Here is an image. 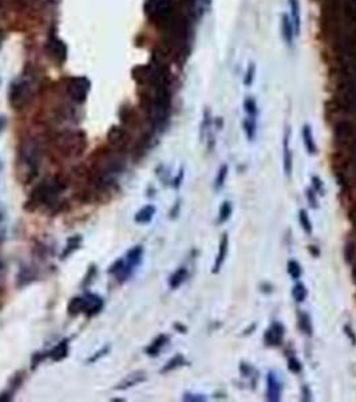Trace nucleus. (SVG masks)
Masks as SVG:
<instances>
[{
    "label": "nucleus",
    "instance_id": "nucleus-15",
    "mask_svg": "<svg viewBox=\"0 0 356 402\" xmlns=\"http://www.w3.org/2000/svg\"><path fill=\"white\" fill-rule=\"evenodd\" d=\"M87 308V299L86 295L83 296H75L70 300L67 304V314L71 318H75L81 314H86Z\"/></svg>",
    "mask_w": 356,
    "mask_h": 402
},
{
    "label": "nucleus",
    "instance_id": "nucleus-28",
    "mask_svg": "<svg viewBox=\"0 0 356 402\" xmlns=\"http://www.w3.org/2000/svg\"><path fill=\"white\" fill-rule=\"evenodd\" d=\"M244 110L246 113V117H252V118H257L258 107L256 99L252 97H246L244 99Z\"/></svg>",
    "mask_w": 356,
    "mask_h": 402
},
{
    "label": "nucleus",
    "instance_id": "nucleus-43",
    "mask_svg": "<svg viewBox=\"0 0 356 402\" xmlns=\"http://www.w3.org/2000/svg\"><path fill=\"white\" fill-rule=\"evenodd\" d=\"M13 396H15V392L11 390L8 388L7 390H4L3 393H0V402H9L12 401Z\"/></svg>",
    "mask_w": 356,
    "mask_h": 402
},
{
    "label": "nucleus",
    "instance_id": "nucleus-53",
    "mask_svg": "<svg viewBox=\"0 0 356 402\" xmlns=\"http://www.w3.org/2000/svg\"><path fill=\"white\" fill-rule=\"evenodd\" d=\"M0 272H1V263H0Z\"/></svg>",
    "mask_w": 356,
    "mask_h": 402
},
{
    "label": "nucleus",
    "instance_id": "nucleus-30",
    "mask_svg": "<svg viewBox=\"0 0 356 402\" xmlns=\"http://www.w3.org/2000/svg\"><path fill=\"white\" fill-rule=\"evenodd\" d=\"M231 214H232V202L231 201H224L223 205L220 208L219 212V222L223 224V222H227L229 218H231Z\"/></svg>",
    "mask_w": 356,
    "mask_h": 402
},
{
    "label": "nucleus",
    "instance_id": "nucleus-41",
    "mask_svg": "<svg viewBox=\"0 0 356 402\" xmlns=\"http://www.w3.org/2000/svg\"><path fill=\"white\" fill-rule=\"evenodd\" d=\"M184 401L188 402H202L206 401L205 396H201V394H192V393H186L184 394Z\"/></svg>",
    "mask_w": 356,
    "mask_h": 402
},
{
    "label": "nucleus",
    "instance_id": "nucleus-39",
    "mask_svg": "<svg viewBox=\"0 0 356 402\" xmlns=\"http://www.w3.org/2000/svg\"><path fill=\"white\" fill-rule=\"evenodd\" d=\"M312 189L319 195H324V184L318 176H312Z\"/></svg>",
    "mask_w": 356,
    "mask_h": 402
},
{
    "label": "nucleus",
    "instance_id": "nucleus-10",
    "mask_svg": "<svg viewBox=\"0 0 356 402\" xmlns=\"http://www.w3.org/2000/svg\"><path fill=\"white\" fill-rule=\"evenodd\" d=\"M133 271L134 270L130 268L124 259H118V260H116L112 265H110V268H109L108 272L110 275H113L116 279H118L120 283H123L131 276Z\"/></svg>",
    "mask_w": 356,
    "mask_h": 402
},
{
    "label": "nucleus",
    "instance_id": "nucleus-50",
    "mask_svg": "<svg viewBox=\"0 0 356 402\" xmlns=\"http://www.w3.org/2000/svg\"><path fill=\"white\" fill-rule=\"evenodd\" d=\"M178 209H180V202H177L176 208H173V210L170 212V214H172V217H176L177 213H178Z\"/></svg>",
    "mask_w": 356,
    "mask_h": 402
},
{
    "label": "nucleus",
    "instance_id": "nucleus-5",
    "mask_svg": "<svg viewBox=\"0 0 356 402\" xmlns=\"http://www.w3.org/2000/svg\"><path fill=\"white\" fill-rule=\"evenodd\" d=\"M90 91V82L85 77L71 78L67 85V93L75 103H83Z\"/></svg>",
    "mask_w": 356,
    "mask_h": 402
},
{
    "label": "nucleus",
    "instance_id": "nucleus-37",
    "mask_svg": "<svg viewBox=\"0 0 356 402\" xmlns=\"http://www.w3.org/2000/svg\"><path fill=\"white\" fill-rule=\"evenodd\" d=\"M110 349H112V347H110V345H108V346H103L102 349H101V350H98L97 353H94V354L91 355L90 358L87 360V362H89V364H95V362H98V361L101 360V358H103V357H106V355H108L109 353H110Z\"/></svg>",
    "mask_w": 356,
    "mask_h": 402
},
{
    "label": "nucleus",
    "instance_id": "nucleus-46",
    "mask_svg": "<svg viewBox=\"0 0 356 402\" xmlns=\"http://www.w3.org/2000/svg\"><path fill=\"white\" fill-rule=\"evenodd\" d=\"M240 370L244 377H250V374H252V372H253L252 366H249V365H246V364H241Z\"/></svg>",
    "mask_w": 356,
    "mask_h": 402
},
{
    "label": "nucleus",
    "instance_id": "nucleus-29",
    "mask_svg": "<svg viewBox=\"0 0 356 402\" xmlns=\"http://www.w3.org/2000/svg\"><path fill=\"white\" fill-rule=\"evenodd\" d=\"M307 295H308V291H307V287L303 283H296L293 286V288H292V296H293V299L296 300L297 303L304 302Z\"/></svg>",
    "mask_w": 356,
    "mask_h": 402
},
{
    "label": "nucleus",
    "instance_id": "nucleus-35",
    "mask_svg": "<svg viewBox=\"0 0 356 402\" xmlns=\"http://www.w3.org/2000/svg\"><path fill=\"white\" fill-rule=\"evenodd\" d=\"M344 259L348 264H352L356 259V247L354 243H347L344 247Z\"/></svg>",
    "mask_w": 356,
    "mask_h": 402
},
{
    "label": "nucleus",
    "instance_id": "nucleus-13",
    "mask_svg": "<svg viewBox=\"0 0 356 402\" xmlns=\"http://www.w3.org/2000/svg\"><path fill=\"white\" fill-rule=\"evenodd\" d=\"M70 349V339L65 338L58 342L56 346H54L51 350H48V358L54 362H60L65 358H67Z\"/></svg>",
    "mask_w": 356,
    "mask_h": 402
},
{
    "label": "nucleus",
    "instance_id": "nucleus-49",
    "mask_svg": "<svg viewBox=\"0 0 356 402\" xmlns=\"http://www.w3.org/2000/svg\"><path fill=\"white\" fill-rule=\"evenodd\" d=\"M174 329L178 330V331H180V333H182V334L186 333V327H185V326H182V325H180V323H176V325H174Z\"/></svg>",
    "mask_w": 356,
    "mask_h": 402
},
{
    "label": "nucleus",
    "instance_id": "nucleus-12",
    "mask_svg": "<svg viewBox=\"0 0 356 402\" xmlns=\"http://www.w3.org/2000/svg\"><path fill=\"white\" fill-rule=\"evenodd\" d=\"M145 381H146L145 372H141V370H139V372L130 373L129 376L124 377L123 380H122L118 385L114 386V389L122 392V390H127L130 389V388L139 385V384H142V382Z\"/></svg>",
    "mask_w": 356,
    "mask_h": 402
},
{
    "label": "nucleus",
    "instance_id": "nucleus-1",
    "mask_svg": "<svg viewBox=\"0 0 356 402\" xmlns=\"http://www.w3.org/2000/svg\"><path fill=\"white\" fill-rule=\"evenodd\" d=\"M66 183L58 176L48 177L38 185H35L31 191L28 200L24 204L28 212H36V210L47 209L54 210L59 208L60 195L65 192Z\"/></svg>",
    "mask_w": 356,
    "mask_h": 402
},
{
    "label": "nucleus",
    "instance_id": "nucleus-25",
    "mask_svg": "<svg viewBox=\"0 0 356 402\" xmlns=\"http://www.w3.org/2000/svg\"><path fill=\"white\" fill-rule=\"evenodd\" d=\"M184 365H186V360L184 358V355L177 354L174 355L172 360L169 361L162 369H161V373H162V374H166V373L173 372V370H176V369L182 368Z\"/></svg>",
    "mask_w": 356,
    "mask_h": 402
},
{
    "label": "nucleus",
    "instance_id": "nucleus-52",
    "mask_svg": "<svg viewBox=\"0 0 356 402\" xmlns=\"http://www.w3.org/2000/svg\"><path fill=\"white\" fill-rule=\"evenodd\" d=\"M124 400H120V398H114V400H113V402H123Z\"/></svg>",
    "mask_w": 356,
    "mask_h": 402
},
{
    "label": "nucleus",
    "instance_id": "nucleus-34",
    "mask_svg": "<svg viewBox=\"0 0 356 402\" xmlns=\"http://www.w3.org/2000/svg\"><path fill=\"white\" fill-rule=\"evenodd\" d=\"M228 177V165H223L220 168L219 172H217V176H216L215 180V188L216 189H221L225 184V180Z\"/></svg>",
    "mask_w": 356,
    "mask_h": 402
},
{
    "label": "nucleus",
    "instance_id": "nucleus-38",
    "mask_svg": "<svg viewBox=\"0 0 356 402\" xmlns=\"http://www.w3.org/2000/svg\"><path fill=\"white\" fill-rule=\"evenodd\" d=\"M288 369H289V372L299 374L301 372V369H303V365H301V362L297 360L296 357H291L288 360Z\"/></svg>",
    "mask_w": 356,
    "mask_h": 402
},
{
    "label": "nucleus",
    "instance_id": "nucleus-3",
    "mask_svg": "<svg viewBox=\"0 0 356 402\" xmlns=\"http://www.w3.org/2000/svg\"><path fill=\"white\" fill-rule=\"evenodd\" d=\"M86 146V134L82 132H65L55 138V148L65 159L81 157Z\"/></svg>",
    "mask_w": 356,
    "mask_h": 402
},
{
    "label": "nucleus",
    "instance_id": "nucleus-42",
    "mask_svg": "<svg viewBox=\"0 0 356 402\" xmlns=\"http://www.w3.org/2000/svg\"><path fill=\"white\" fill-rule=\"evenodd\" d=\"M95 275H97V267H95V265H91L90 268H89V271H87L86 276L83 279V286L85 287L89 286V284L93 282V279L95 278Z\"/></svg>",
    "mask_w": 356,
    "mask_h": 402
},
{
    "label": "nucleus",
    "instance_id": "nucleus-7",
    "mask_svg": "<svg viewBox=\"0 0 356 402\" xmlns=\"http://www.w3.org/2000/svg\"><path fill=\"white\" fill-rule=\"evenodd\" d=\"M47 52L50 58L58 64L65 63L67 58V47L63 40H60L56 36H51L47 40Z\"/></svg>",
    "mask_w": 356,
    "mask_h": 402
},
{
    "label": "nucleus",
    "instance_id": "nucleus-32",
    "mask_svg": "<svg viewBox=\"0 0 356 402\" xmlns=\"http://www.w3.org/2000/svg\"><path fill=\"white\" fill-rule=\"evenodd\" d=\"M254 77H256V63L254 62H250L246 67V71H245L244 75V85L246 87L252 86L254 81Z\"/></svg>",
    "mask_w": 356,
    "mask_h": 402
},
{
    "label": "nucleus",
    "instance_id": "nucleus-26",
    "mask_svg": "<svg viewBox=\"0 0 356 402\" xmlns=\"http://www.w3.org/2000/svg\"><path fill=\"white\" fill-rule=\"evenodd\" d=\"M244 130L246 134V138L249 141H253L256 137V132H257V118H252V117H246L244 120Z\"/></svg>",
    "mask_w": 356,
    "mask_h": 402
},
{
    "label": "nucleus",
    "instance_id": "nucleus-18",
    "mask_svg": "<svg viewBox=\"0 0 356 402\" xmlns=\"http://www.w3.org/2000/svg\"><path fill=\"white\" fill-rule=\"evenodd\" d=\"M86 295V299H87V308H86V317L91 318V317H95L97 314H99V312L102 311L103 308V299L101 298L99 295H95V294H90V292H87V294H85Z\"/></svg>",
    "mask_w": 356,
    "mask_h": 402
},
{
    "label": "nucleus",
    "instance_id": "nucleus-31",
    "mask_svg": "<svg viewBox=\"0 0 356 402\" xmlns=\"http://www.w3.org/2000/svg\"><path fill=\"white\" fill-rule=\"evenodd\" d=\"M288 274L291 275L292 279L295 280H299L303 274V270H301V265L299 264V261L296 260H289L288 261Z\"/></svg>",
    "mask_w": 356,
    "mask_h": 402
},
{
    "label": "nucleus",
    "instance_id": "nucleus-21",
    "mask_svg": "<svg viewBox=\"0 0 356 402\" xmlns=\"http://www.w3.org/2000/svg\"><path fill=\"white\" fill-rule=\"evenodd\" d=\"M142 257H143V247L142 245H134L133 248H130L127 251L124 260H126V263L131 270H135L138 265L142 263Z\"/></svg>",
    "mask_w": 356,
    "mask_h": 402
},
{
    "label": "nucleus",
    "instance_id": "nucleus-8",
    "mask_svg": "<svg viewBox=\"0 0 356 402\" xmlns=\"http://www.w3.org/2000/svg\"><path fill=\"white\" fill-rule=\"evenodd\" d=\"M281 382L275 372H269L266 376V400L270 402L280 401L281 397Z\"/></svg>",
    "mask_w": 356,
    "mask_h": 402
},
{
    "label": "nucleus",
    "instance_id": "nucleus-16",
    "mask_svg": "<svg viewBox=\"0 0 356 402\" xmlns=\"http://www.w3.org/2000/svg\"><path fill=\"white\" fill-rule=\"evenodd\" d=\"M289 4V17H291L293 27H295V32L296 36H300L301 34V11H300V1L299 0H288Z\"/></svg>",
    "mask_w": 356,
    "mask_h": 402
},
{
    "label": "nucleus",
    "instance_id": "nucleus-27",
    "mask_svg": "<svg viewBox=\"0 0 356 402\" xmlns=\"http://www.w3.org/2000/svg\"><path fill=\"white\" fill-rule=\"evenodd\" d=\"M299 327L305 335H308V337L312 335V321L307 312H299Z\"/></svg>",
    "mask_w": 356,
    "mask_h": 402
},
{
    "label": "nucleus",
    "instance_id": "nucleus-51",
    "mask_svg": "<svg viewBox=\"0 0 356 402\" xmlns=\"http://www.w3.org/2000/svg\"><path fill=\"white\" fill-rule=\"evenodd\" d=\"M4 124H5L4 118H3V117H0V132H1L3 128H4Z\"/></svg>",
    "mask_w": 356,
    "mask_h": 402
},
{
    "label": "nucleus",
    "instance_id": "nucleus-14",
    "mask_svg": "<svg viewBox=\"0 0 356 402\" xmlns=\"http://www.w3.org/2000/svg\"><path fill=\"white\" fill-rule=\"evenodd\" d=\"M289 140H291V132L289 128L285 129L283 138V160H284V172L285 175L289 177L292 173V150L289 145Z\"/></svg>",
    "mask_w": 356,
    "mask_h": 402
},
{
    "label": "nucleus",
    "instance_id": "nucleus-33",
    "mask_svg": "<svg viewBox=\"0 0 356 402\" xmlns=\"http://www.w3.org/2000/svg\"><path fill=\"white\" fill-rule=\"evenodd\" d=\"M299 214H300V216H299V220H300L301 228L304 229V232L307 235H311V233H312V222L309 220V216L308 213H307V210L301 209Z\"/></svg>",
    "mask_w": 356,
    "mask_h": 402
},
{
    "label": "nucleus",
    "instance_id": "nucleus-11",
    "mask_svg": "<svg viewBox=\"0 0 356 402\" xmlns=\"http://www.w3.org/2000/svg\"><path fill=\"white\" fill-rule=\"evenodd\" d=\"M284 337V326L279 322H273L264 335V342L266 346H279Z\"/></svg>",
    "mask_w": 356,
    "mask_h": 402
},
{
    "label": "nucleus",
    "instance_id": "nucleus-36",
    "mask_svg": "<svg viewBox=\"0 0 356 402\" xmlns=\"http://www.w3.org/2000/svg\"><path fill=\"white\" fill-rule=\"evenodd\" d=\"M46 360H48V351H42V353H35L31 357V368L36 369L39 365L44 362Z\"/></svg>",
    "mask_w": 356,
    "mask_h": 402
},
{
    "label": "nucleus",
    "instance_id": "nucleus-47",
    "mask_svg": "<svg viewBox=\"0 0 356 402\" xmlns=\"http://www.w3.org/2000/svg\"><path fill=\"white\" fill-rule=\"evenodd\" d=\"M303 397H304V401H309V400H311V393H309V390H308V388H307V386H304V388H303Z\"/></svg>",
    "mask_w": 356,
    "mask_h": 402
},
{
    "label": "nucleus",
    "instance_id": "nucleus-40",
    "mask_svg": "<svg viewBox=\"0 0 356 402\" xmlns=\"http://www.w3.org/2000/svg\"><path fill=\"white\" fill-rule=\"evenodd\" d=\"M315 191H313L312 188L307 189V199H308V202L309 205H311V208H318L319 206V202H318V197H316V195H315Z\"/></svg>",
    "mask_w": 356,
    "mask_h": 402
},
{
    "label": "nucleus",
    "instance_id": "nucleus-22",
    "mask_svg": "<svg viewBox=\"0 0 356 402\" xmlns=\"http://www.w3.org/2000/svg\"><path fill=\"white\" fill-rule=\"evenodd\" d=\"M301 136H303V142H304L307 152L309 154H316L318 146H316V142H315V138H313L312 129H311L309 125H304L303 126V129H301Z\"/></svg>",
    "mask_w": 356,
    "mask_h": 402
},
{
    "label": "nucleus",
    "instance_id": "nucleus-2",
    "mask_svg": "<svg viewBox=\"0 0 356 402\" xmlns=\"http://www.w3.org/2000/svg\"><path fill=\"white\" fill-rule=\"evenodd\" d=\"M40 146L35 140H24L17 152V176L23 184H30L39 173Z\"/></svg>",
    "mask_w": 356,
    "mask_h": 402
},
{
    "label": "nucleus",
    "instance_id": "nucleus-17",
    "mask_svg": "<svg viewBox=\"0 0 356 402\" xmlns=\"http://www.w3.org/2000/svg\"><path fill=\"white\" fill-rule=\"evenodd\" d=\"M228 247H229L228 233H224L223 237H221V241H220L219 253H217V256H216L215 265H213V270H212L213 274H217V272H220V270H221L224 261H225V259H227V256H228Z\"/></svg>",
    "mask_w": 356,
    "mask_h": 402
},
{
    "label": "nucleus",
    "instance_id": "nucleus-20",
    "mask_svg": "<svg viewBox=\"0 0 356 402\" xmlns=\"http://www.w3.org/2000/svg\"><path fill=\"white\" fill-rule=\"evenodd\" d=\"M82 243H83V237L81 235L70 236L69 239H67V243H66V247L63 248L62 253H60V259L65 260L69 256H71L74 252H77L78 249L82 247Z\"/></svg>",
    "mask_w": 356,
    "mask_h": 402
},
{
    "label": "nucleus",
    "instance_id": "nucleus-9",
    "mask_svg": "<svg viewBox=\"0 0 356 402\" xmlns=\"http://www.w3.org/2000/svg\"><path fill=\"white\" fill-rule=\"evenodd\" d=\"M280 30H281V36H283L285 44H287L288 47H292L293 43H295V39H296L297 36L296 32H295L293 23H292L291 17H289V13L288 12H283L281 13V16H280Z\"/></svg>",
    "mask_w": 356,
    "mask_h": 402
},
{
    "label": "nucleus",
    "instance_id": "nucleus-24",
    "mask_svg": "<svg viewBox=\"0 0 356 402\" xmlns=\"http://www.w3.org/2000/svg\"><path fill=\"white\" fill-rule=\"evenodd\" d=\"M188 275H189L188 270L185 267H180L178 270H176L170 275V278H169V287L172 290H177L188 279Z\"/></svg>",
    "mask_w": 356,
    "mask_h": 402
},
{
    "label": "nucleus",
    "instance_id": "nucleus-23",
    "mask_svg": "<svg viewBox=\"0 0 356 402\" xmlns=\"http://www.w3.org/2000/svg\"><path fill=\"white\" fill-rule=\"evenodd\" d=\"M155 214V206L151 204H147L143 208L138 210L135 216H134V221L138 224H149L153 220Z\"/></svg>",
    "mask_w": 356,
    "mask_h": 402
},
{
    "label": "nucleus",
    "instance_id": "nucleus-4",
    "mask_svg": "<svg viewBox=\"0 0 356 402\" xmlns=\"http://www.w3.org/2000/svg\"><path fill=\"white\" fill-rule=\"evenodd\" d=\"M32 98V90L28 81L17 79L9 86L8 102L15 110H22L30 103Z\"/></svg>",
    "mask_w": 356,
    "mask_h": 402
},
{
    "label": "nucleus",
    "instance_id": "nucleus-19",
    "mask_svg": "<svg viewBox=\"0 0 356 402\" xmlns=\"http://www.w3.org/2000/svg\"><path fill=\"white\" fill-rule=\"evenodd\" d=\"M167 343H169V337H167L166 334H159L158 337H155V338L153 339V342L146 347L145 353L149 355V357H157V355L161 353V350H162L163 347L166 346Z\"/></svg>",
    "mask_w": 356,
    "mask_h": 402
},
{
    "label": "nucleus",
    "instance_id": "nucleus-44",
    "mask_svg": "<svg viewBox=\"0 0 356 402\" xmlns=\"http://www.w3.org/2000/svg\"><path fill=\"white\" fill-rule=\"evenodd\" d=\"M344 333H346V335H347L348 338H350V341L352 342V345L355 346L356 345V334L354 333V330H352V327L350 325L344 326Z\"/></svg>",
    "mask_w": 356,
    "mask_h": 402
},
{
    "label": "nucleus",
    "instance_id": "nucleus-48",
    "mask_svg": "<svg viewBox=\"0 0 356 402\" xmlns=\"http://www.w3.org/2000/svg\"><path fill=\"white\" fill-rule=\"evenodd\" d=\"M309 251H311V253L315 255V256H319V255H320V251H319L318 247H315V245H311V247H309Z\"/></svg>",
    "mask_w": 356,
    "mask_h": 402
},
{
    "label": "nucleus",
    "instance_id": "nucleus-6",
    "mask_svg": "<svg viewBox=\"0 0 356 402\" xmlns=\"http://www.w3.org/2000/svg\"><path fill=\"white\" fill-rule=\"evenodd\" d=\"M108 140L113 149L118 150L120 153H124V150H127L130 145L129 133L126 129L120 128V126H113L109 130Z\"/></svg>",
    "mask_w": 356,
    "mask_h": 402
},
{
    "label": "nucleus",
    "instance_id": "nucleus-45",
    "mask_svg": "<svg viewBox=\"0 0 356 402\" xmlns=\"http://www.w3.org/2000/svg\"><path fill=\"white\" fill-rule=\"evenodd\" d=\"M182 180H184V171L181 169L180 173L177 175V177L173 180V187L176 189H178L181 187V184H182Z\"/></svg>",
    "mask_w": 356,
    "mask_h": 402
}]
</instances>
